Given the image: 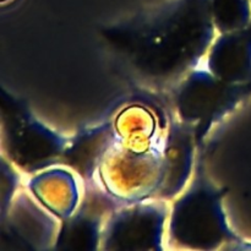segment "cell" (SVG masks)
<instances>
[{
	"instance_id": "1",
	"label": "cell",
	"mask_w": 251,
	"mask_h": 251,
	"mask_svg": "<svg viewBox=\"0 0 251 251\" xmlns=\"http://www.w3.org/2000/svg\"><path fill=\"white\" fill-rule=\"evenodd\" d=\"M149 32L127 36V46L134 49L137 69L154 78L179 76L194 66L207 48L212 36L211 21L196 12L181 10L166 21H154Z\"/></svg>"
},
{
	"instance_id": "2",
	"label": "cell",
	"mask_w": 251,
	"mask_h": 251,
	"mask_svg": "<svg viewBox=\"0 0 251 251\" xmlns=\"http://www.w3.org/2000/svg\"><path fill=\"white\" fill-rule=\"evenodd\" d=\"M164 147L137 151L114 137L95 172L110 195L126 202L146 200L157 195L163 183Z\"/></svg>"
},
{
	"instance_id": "3",
	"label": "cell",
	"mask_w": 251,
	"mask_h": 251,
	"mask_svg": "<svg viewBox=\"0 0 251 251\" xmlns=\"http://www.w3.org/2000/svg\"><path fill=\"white\" fill-rule=\"evenodd\" d=\"M171 242L186 249H216L234 239L221 206V195L205 183L174 203L169 220Z\"/></svg>"
},
{
	"instance_id": "4",
	"label": "cell",
	"mask_w": 251,
	"mask_h": 251,
	"mask_svg": "<svg viewBox=\"0 0 251 251\" xmlns=\"http://www.w3.org/2000/svg\"><path fill=\"white\" fill-rule=\"evenodd\" d=\"M248 86L220 80L210 71H193L179 87L176 103L179 117L188 129L206 134L218 118L242 98Z\"/></svg>"
},
{
	"instance_id": "5",
	"label": "cell",
	"mask_w": 251,
	"mask_h": 251,
	"mask_svg": "<svg viewBox=\"0 0 251 251\" xmlns=\"http://www.w3.org/2000/svg\"><path fill=\"white\" fill-rule=\"evenodd\" d=\"M168 211L163 201L130 202L108 222L102 233L105 249H159Z\"/></svg>"
},
{
	"instance_id": "6",
	"label": "cell",
	"mask_w": 251,
	"mask_h": 251,
	"mask_svg": "<svg viewBox=\"0 0 251 251\" xmlns=\"http://www.w3.org/2000/svg\"><path fill=\"white\" fill-rule=\"evenodd\" d=\"M7 115V142L10 158L27 171H36L51 164L64 154L65 142L60 136L32 119L21 105L11 104Z\"/></svg>"
},
{
	"instance_id": "7",
	"label": "cell",
	"mask_w": 251,
	"mask_h": 251,
	"mask_svg": "<svg viewBox=\"0 0 251 251\" xmlns=\"http://www.w3.org/2000/svg\"><path fill=\"white\" fill-rule=\"evenodd\" d=\"M207 70L220 80L242 83L251 80V27L222 34L207 56Z\"/></svg>"
},
{
	"instance_id": "8",
	"label": "cell",
	"mask_w": 251,
	"mask_h": 251,
	"mask_svg": "<svg viewBox=\"0 0 251 251\" xmlns=\"http://www.w3.org/2000/svg\"><path fill=\"white\" fill-rule=\"evenodd\" d=\"M114 137L125 146L137 151L163 149L166 140L156 113L142 103H130L117 114L113 124Z\"/></svg>"
},
{
	"instance_id": "9",
	"label": "cell",
	"mask_w": 251,
	"mask_h": 251,
	"mask_svg": "<svg viewBox=\"0 0 251 251\" xmlns=\"http://www.w3.org/2000/svg\"><path fill=\"white\" fill-rule=\"evenodd\" d=\"M28 186L37 200L59 218H70L75 212L78 189L70 172L63 169L42 172Z\"/></svg>"
},
{
	"instance_id": "10",
	"label": "cell",
	"mask_w": 251,
	"mask_h": 251,
	"mask_svg": "<svg viewBox=\"0 0 251 251\" xmlns=\"http://www.w3.org/2000/svg\"><path fill=\"white\" fill-rule=\"evenodd\" d=\"M191 130L186 131L178 129L172 132L167 139L164 147V162L166 172L161 189L158 191L159 198H171L176 195L184 184L188 180L193 163V140Z\"/></svg>"
},
{
	"instance_id": "11",
	"label": "cell",
	"mask_w": 251,
	"mask_h": 251,
	"mask_svg": "<svg viewBox=\"0 0 251 251\" xmlns=\"http://www.w3.org/2000/svg\"><path fill=\"white\" fill-rule=\"evenodd\" d=\"M98 221L92 217L77 216L64 225L58 237V248L63 249H91V243L100 240Z\"/></svg>"
},
{
	"instance_id": "12",
	"label": "cell",
	"mask_w": 251,
	"mask_h": 251,
	"mask_svg": "<svg viewBox=\"0 0 251 251\" xmlns=\"http://www.w3.org/2000/svg\"><path fill=\"white\" fill-rule=\"evenodd\" d=\"M212 17L215 27L222 34L247 28L250 22L247 0H215Z\"/></svg>"
}]
</instances>
